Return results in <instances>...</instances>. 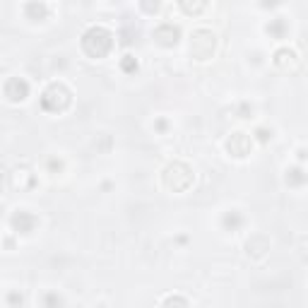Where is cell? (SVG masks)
I'll return each mask as SVG.
<instances>
[{
  "label": "cell",
  "instance_id": "2",
  "mask_svg": "<svg viewBox=\"0 0 308 308\" xmlns=\"http://www.w3.org/2000/svg\"><path fill=\"white\" fill-rule=\"evenodd\" d=\"M152 39L157 41V43H161V46L171 49V46H176V43H179L181 29H179V27H173L171 22H161L159 27L152 31Z\"/></svg>",
  "mask_w": 308,
  "mask_h": 308
},
{
  "label": "cell",
  "instance_id": "1",
  "mask_svg": "<svg viewBox=\"0 0 308 308\" xmlns=\"http://www.w3.org/2000/svg\"><path fill=\"white\" fill-rule=\"evenodd\" d=\"M217 34L212 29H195L190 34V56L195 60H207L214 56Z\"/></svg>",
  "mask_w": 308,
  "mask_h": 308
}]
</instances>
